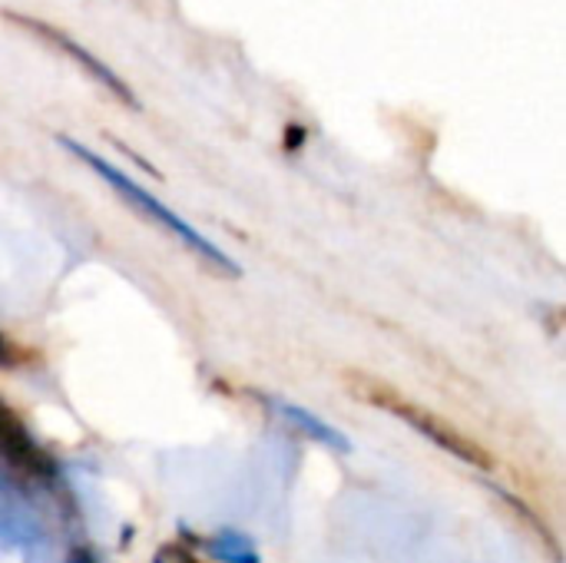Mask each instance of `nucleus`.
Instances as JSON below:
<instances>
[{"mask_svg": "<svg viewBox=\"0 0 566 563\" xmlns=\"http://www.w3.org/2000/svg\"><path fill=\"white\" fill-rule=\"evenodd\" d=\"M60 146H66L73 156H80V159H83L90 169H96V173H99V176H103V179H106V183H109V186H113V189H116V192H119V196H123V199L133 206V209H136V212H143V216H146V219H153L159 229H166L169 236H176V239H179L186 249H192L199 259H206V262H209L216 272H222V275H232V279L239 275V265H235V259H229V256H226V252H222L216 242H209L202 232H196V229H192V226H189L182 216H176L172 209H166V206H163V202H159L153 192H146L143 186H136V183H133L126 173H119L113 163H106L103 156H96V153H90L86 146L73 143L70 136H60Z\"/></svg>", "mask_w": 566, "mask_h": 563, "instance_id": "1", "label": "nucleus"}, {"mask_svg": "<svg viewBox=\"0 0 566 563\" xmlns=\"http://www.w3.org/2000/svg\"><path fill=\"white\" fill-rule=\"evenodd\" d=\"M375 405H385L395 418L408 421V428H415L418 435H424L428 441H434L441 451H448V455H454V458L468 461L471 468H481V471H491V468H494L491 455H488L478 441H471L461 428H454L451 421L438 418L434 411H424V408H418V405H411V402L385 398V395H378V402H375Z\"/></svg>", "mask_w": 566, "mask_h": 563, "instance_id": "2", "label": "nucleus"}, {"mask_svg": "<svg viewBox=\"0 0 566 563\" xmlns=\"http://www.w3.org/2000/svg\"><path fill=\"white\" fill-rule=\"evenodd\" d=\"M0 458L23 471H33V475L50 471V461L43 458V451L33 445V438L27 435L20 418L13 411H7L3 405H0Z\"/></svg>", "mask_w": 566, "mask_h": 563, "instance_id": "3", "label": "nucleus"}, {"mask_svg": "<svg viewBox=\"0 0 566 563\" xmlns=\"http://www.w3.org/2000/svg\"><path fill=\"white\" fill-rule=\"evenodd\" d=\"M272 408H275L279 415H285L302 435H308L312 441L325 445L328 451H338V455H348V451H352L348 438H345L338 428H332V425H325L322 418H315L312 411H305V408H298V405H292V402H272Z\"/></svg>", "mask_w": 566, "mask_h": 563, "instance_id": "4", "label": "nucleus"}, {"mask_svg": "<svg viewBox=\"0 0 566 563\" xmlns=\"http://www.w3.org/2000/svg\"><path fill=\"white\" fill-rule=\"evenodd\" d=\"M206 551L222 563H259V551L252 548L249 538L235 534V531H226V534H216Z\"/></svg>", "mask_w": 566, "mask_h": 563, "instance_id": "5", "label": "nucleus"}, {"mask_svg": "<svg viewBox=\"0 0 566 563\" xmlns=\"http://www.w3.org/2000/svg\"><path fill=\"white\" fill-rule=\"evenodd\" d=\"M30 27H33V30H40V33H46V37H53V40H56V43H60L63 50H70V53H73L76 60H83V63H86V70H90L93 76H99V80H103V83H106L109 90H116V93H119V96H123L126 103H133V93H129V90H126V86H123V83H119V80H116V76H113V73H109V70H106L103 63H96V60H93V56H90L86 50H80V46H76V43H73L70 37H60L56 30H50V27H43V23H30Z\"/></svg>", "mask_w": 566, "mask_h": 563, "instance_id": "6", "label": "nucleus"}, {"mask_svg": "<svg viewBox=\"0 0 566 563\" xmlns=\"http://www.w3.org/2000/svg\"><path fill=\"white\" fill-rule=\"evenodd\" d=\"M156 563H192V557L179 548H169V551H159L156 554Z\"/></svg>", "mask_w": 566, "mask_h": 563, "instance_id": "7", "label": "nucleus"}, {"mask_svg": "<svg viewBox=\"0 0 566 563\" xmlns=\"http://www.w3.org/2000/svg\"><path fill=\"white\" fill-rule=\"evenodd\" d=\"M70 563H96V561H93V554H90V551H83V548H80V551H73V554H70Z\"/></svg>", "mask_w": 566, "mask_h": 563, "instance_id": "8", "label": "nucleus"}, {"mask_svg": "<svg viewBox=\"0 0 566 563\" xmlns=\"http://www.w3.org/2000/svg\"><path fill=\"white\" fill-rule=\"evenodd\" d=\"M10 362V352H7V342L0 338V365H7Z\"/></svg>", "mask_w": 566, "mask_h": 563, "instance_id": "9", "label": "nucleus"}]
</instances>
